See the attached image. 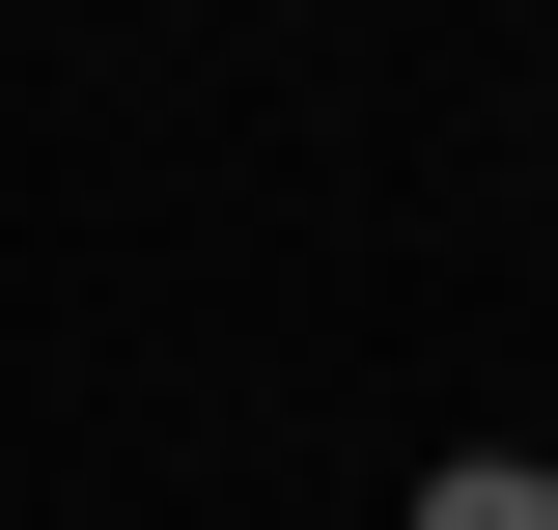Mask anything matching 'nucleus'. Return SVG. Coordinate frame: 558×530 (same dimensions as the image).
I'll use <instances>...</instances> for the list:
<instances>
[{"label":"nucleus","mask_w":558,"mask_h":530,"mask_svg":"<svg viewBox=\"0 0 558 530\" xmlns=\"http://www.w3.org/2000/svg\"><path fill=\"white\" fill-rule=\"evenodd\" d=\"M531 474H558V447H531Z\"/></svg>","instance_id":"2"},{"label":"nucleus","mask_w":558,"mask_h":530,"mask_svg":"<svg viewBox=\"0 0 558 530\" xmlns=\"http://www.w3.org/2000/svg\"><path fill=\"white\" fill-rule=\"evenodd\" d=\"M418 530H558V474H531V447H447V474H418Z\"/></svg>","instance_id":"1"}]
</instances>
